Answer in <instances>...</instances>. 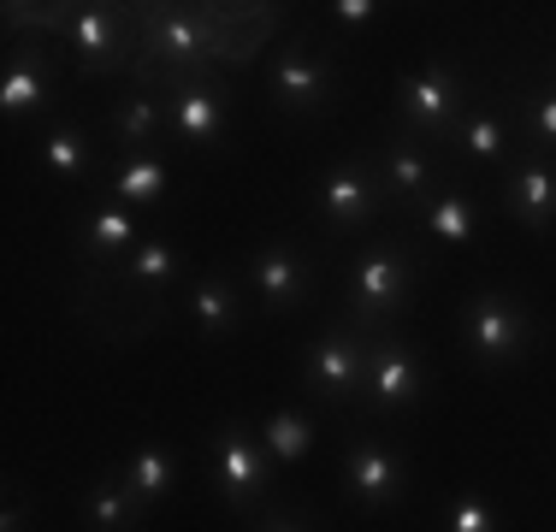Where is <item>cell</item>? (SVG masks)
I'll use <instances>...</instances> for the list:
<instances>
[{"label":"cell","instance_id":"22","mask_svg":"<svg viewBox=\"0 0 556 532\" xmlns=\"http://www.w3.org/2000/svg\"><path fill=\"white\" fill-rule=\"evenodd\" d=\"M36 166H42L48 178H60V183H84L89 172H96V130L77 125V118L48 125L42 142H36Z\"/></svg>","mask_w":556,"mask_h":532},{"label":"cell","instance_id":"2","mask_svg":"<svg viewBox=\"0 0 556 532\" xmlns=\"http://www.w3.org/2000/svg\"><path fill=\"white\" fill-rule=\"evenodd\" d=\"M267 96L285 118L296 125H314V118H332L343 101V72L326 48L308 42V30L285 36V48L273 53V72H267Z\"/></svg>","mask_w":556,"mask_h":532},{"label":"cell","instance_id":"24","mask_svg":"<svg viewBox=\"0 0 556 532\" xmlns=\"http://www.w3.org/2000/svg\"><path fill=\"white\" fill-rule=\"evenodd\" d=\"M166 190H172V166H166L161 154H125L113 166V178H108L113 202H125V207H137V213L166 207Z\"/></svg>","mask_w":556,"mask_h":532},{"label":"cell","instance_id":"11","mask_svg":"<svg viewBox=\"0 0 556 532\" xmlns=\"http://www.w3.org/2000/svg\"><path fill=\"white\" fill-rule=\"evenodd\" d=\"M374 172H379V190H386V202L403 207V213H420L432 195L444 190L432 149H427V142H420L408 125H396V118L386 125V142H379V154H374Z\"/></svg>","mask_w":556,"mask_h":532},{"label":"cell","instance_id":"18","mask_svg":"<svg viewBox=\"0 0 556 532\" xmlns=\"http://www.w3.org/2000/svg\"><path fill=\"white\" fill-rule=\"evenodd\" d=\"M108 137H113L118 160L161 149V137H166V101H161V89H130V96H118L108 106Z\"/></svg>","mask_w":556,"mask_h":532},{"label":"cell","instance_id":"12","mask_svg":"<svg viewBox=\"0 0 556 532\" xmlns=\"http://www.w3.org/2000/svg\"><path fill=\"white\" fill-rule=\"evenodd\" d=\"M427 396V362L408 350L396 331H379L367 338V379H362V403L379 408V415H403Z\"/></svg>","mask_w":556,"mask_h":532},{"label":"cell","instance_id":"15","mask_svg":"<svg viewBox=\"0 0 556 532\" xmlns=\"http://www.w3.org/2000/svg\"><path fill=\"white\" fill-rule=\"evenodd\" d=\"M101 278H108L113 290H125V296H161V290H172L184 278V249L172 243L166 231H149L125 261L108 266Z\"/></svg>","mask_w":556,"mask_h":532},{"label":"cell","instance_id":"14","mask_svg":"<svg viewBox=\"0 0 556 532\" xmlns=\"http://www.w3.org/2000/svg\"><path fill=\"white\" fill-rule=\"evenodd\" d=\"M343 491L355 509H396L408 491V468L386 438H350L343 449Z\"/></svg>","mask_w":556,"mask_h":532},{"label":"cell","instance_id":"7","mask_svg":"<svg viewBox=\"0 0 556 532\" xmlns=\"http://www.w3.org/2000/svg\"><path fill=\"white\" fill-rule=\"evenodd\" d=\"M462 343H468V355L480 367L521 362L527 343H533V319H527L521 296H509V290H480V296L468 302V314H462Z\"/></svg>","mask_w":556,"mask_h":532},{"label":"cell","instance_id":"23","mask_svg":"<svg viewBox=\"0 0 556 532\" xmlns=\"http://www.w3.org/2000/svg\"><path fill=\"white\" fill-rule=\"evenodd\" d=\"M255 432H261V449H267L273 468H296V461H308L314 444H320V420L296 403H278Z\"/></svg>","mask_w":556,"mask_h":532},{"label":"cell","instance_id":"16","mask_svg":"<svg viewBox=\"0 0 556 532\" xmlns=\"http://www.w3.org/2000/svg\"><path fill=\"white\" fill-rule=\"evenodd\" d=\"M72 237H77V249H84V255L96 261L101 273H108V266L125 261L149 231H142L137 207H125V202H113V195H108V202H96V207L84 213V219H77V231H72Z\"/></svg>","mask_w":556,"mask_h":532},{"label":"cell","instance_id":"29","mask_svg":"<svg viewBox=\"0 0 556 532\" xmlns=\"http://www.w3.org/2000/svg\"><path fill=\"white\" fill-rule=\"evenodd\" d=\"M326 18L343 24V30H367V24L379 18V0H332V7H326Z\"/></svg>","mask_w":556,"mask_h":532},{"label":"cell","instance_id":"19","mask_svg":"<svg viewBox=\"0 0 556 532\" xmlns=\"http://www.w3.org/2000/svg\"><path fill=\"white\" fill-rule=\"evenodd\" d=\"M509 142H515L509 113H503L497 101H473L468 113H462L456 137H450V160H462V166H497V160L509 154Z\"/></svg>","mask_w":556,"mask_h":532},{"label":"cell","instance_id":"25","mask_svg":"<svg viewBox=\"0 0 556 532\" xmlns=\"http://www.w3.org/2000/svg\"><path fill=\"white\" fill-rule=\"evenodd\" d=\"M118 473H125V485H130V497L142 503V509H161V503L178 491V456H172L166 444H137L125 461H118Z\"/></svg>","mask_w":556,"mask_h":532},{"label":"cell","instance_id":"26","mask_svg":"<svg viewBox=\"0 0 556 532\" xmlns=\"http://www.w3.org/2000/svg\"><path fill=\"white\" fill-rule=\"evenodd\" d=\"M420 219H427V237L444 249H468L473 237H480V202H473V190H462V183H444V190L420 207Z\"/></svg>","mask_w":556,"mask_h":532},{"label":"cell","instance_id":"31","mask_svg":"<svg viewBox=\"0 0 556 532\" xmlns=\"http://www.w3.org/2000/svg\"><path fill=\"white\" fill-rule=\"evenodd\" d=\"M30 527V509H24V497H7V515H0V532H24Z\"/></svg>","mask_w":556,"mask_h":532},{"label":"cell","instance_id":"3","mask_svg":"<svg viewBox=\"0 0 556 532\" xmlns=\"http://www.w3.org/2000/svg\"><path fill=\"white\" fill-rule=\"evenodd\" d=\"M462 113H468V84L456 77L450 60H427L396 77V125H408L427 149L450 154V137H456Z\"/></svg>","mask_w":556,"mask_h":532},{"label":"cell","instance_id":"5","mask_svg":"<svg viewBox=\"0 0 556 532\" xmlns=\"http://www.w3.org/2000/svg\"><path fill=\"white\" fill-rule=\"evenodd\" d=\"M149 89H161V101H166V137L172 142H184V149H195V154L219 149L225 125H231V89L219 84V72L161 77V84H149Z\"/></svg>","mask_w":556,"mask_h":532},{"label":"cell","instance_id":"10","mask_svg":"<svg viewBox=\"0 0 556 532\" xmlns=\"http://www.w3.org/2000/svg\"><path fill=\"white\" fill-rule=\"evenodd\" d=\"M65 48H72L77 72L84 77H113V72H130V12L125 7H65Z\"/></svg>","mask_w":556,"mask_h":532},{"label":"cell","instance_id":"30","mask_svg":"<svg viewBox=\"0 0 556 532\" xmlns=\"http://www.w3.org/2000/svg\"><path fill=\"white\" fill-rule=\"evenodd\" d=\"M255 532H314V527H308V515H302V509H278V503H273V509L255 515Z\"/></svg>","mask_w":556,"mask_h":532},{"label":"cell","instance_id":"1","mask_svg":"<svg viewBox=\"0 0 556 532\" xmlns=\"http://www.w3.org/2000/svg\"><path fill=\"white\" fill-rule=\"evenodd\" d=\"M343 319H350L362 338H379V331H396V314L415 296V261H408V243H367L350 266V290H343Z\"/></svg>","mask_w":556,"mask_h":532},{"label":"cell","instance_id":"21","mask_svg":"<svg viewBox=\"0 0 556 532\" xmlns=\"http://www.w3.org/2000/svg\"><path fill=\"white\" fill-rule=\"evenodd\" d=\"M184 308H190L195 331H202L207 343H219V338H231V331L243 326V290H237L225 273H195Z\"/></svg>","mask_w":556,"mask_h":532},{"label":"cell","instance_id":"17","mask_svg":"<svg viewBox=\"0 0 556 532\" xmlns=\"http://www.w3.org/2000/svg\"><path fill=\"white\" fill-rule=\"evenodd\" d=\"M503 207L509 219H521L527 231H545L556 225V160L521 154L509 172H503Z\"/></svg>","mask_w":556,"mask_h":532},{"label":"cell","instance_id":"13","mask_svg":"<svg viewBox=\"0 0 556 532\" xmlns=\"http://www.w3.org/2000/svg\"><path fill=\"white\" fill-rule=\"evenodd\" d=\"M314 290V266L302 255L290 237H267V243H255V255H249V296L261 302L267 314H290L302 308Z\"/></svg>","mask_w":556,"mask_h":532},{"label":"cell","instance_id":"9","mask_svg":"<svg viewBox=\"0 0 556 532\" xmlns=\"http://www.w3.org/2000/svg\"><path fill=\"white\" fill-rule=\"evenodd\" d=\"M60 96V60L42 36H12L7 42V65H0V118L24 125L42 118Z\"/></svg>","mask_w":556,"mask_h":532},{"label":"cell","instance_id":"27","mask_svg":"<svg viewBox=\"0 0 556 532\" xmlns=\"http://www.w3.org/2000/svg\"><path fill=\"white\" fill-rule=\"evenodd\" d=\"M515 113H521V125H527V142H533V154H539V160L556 154V84L527 89Z\"/></svg>","mask_w":556,"mask_h":532},{"label":"cell","instance_id":"20","mask_svg":"<svg viewBox=\"0 0 556 532\" xmlns=\"http://www.w3.org/2000/svg\"><path fill=\"white\" fill-rule=\"evenodd\" d=\"M142 521H149V509L130 497L118 461H113V468H101V473L84 485V527H89V532H142Z\"/></svg>","mask_w":556,"mask_h":532},{"label":"cell","instance_id":"4","mask_svg":"<svg viewBox=\"0 0 556 532\" xmlns=\"http://www.w3.org/2000/svg\"><path fill=\"white\" fill-rule=\"evenodd\" d=\"M267 479H273V461H267V449H261V432L249 420L225 415L214 426V491H219V503L231 515H243V521H255L267 491H273Z\"/></svg>","mask_w":556,"mask_h":532},{"label":"cell","instance_id":"8","mask_svg":"<svg viewBox=\"0 0 556 532\" xmlns=\"http://www.w3.org/2000/svg\"><path fill=\"white\" fill-rule=\"evenodd\" d=\"M386 207L391 202H386V190H379V172H374V160H362V154L332 160V166L320 172V183H314V213H320L338 237L367 231Z\"/></svg>","mask_w":556,"mask_h":532},{"label":"cell","instance_id":"6","mask_svg":"<svg viewBox=\"0 0 556 532\" xmlns=\"http://www.w3.org/2000/svg\"><path fill=\"white\" fill-rule=\"evenodd\" d=\"M362 379H367V338L350 319H332V326L308 343V355H302V391H308L314 403L343 408V403L362 396Z\"/></svg>","mask_w":556,"mask_h":532},{"label":"cell","instance_id":"28","mask_svg":"<svg viewBox=\"0 0 556 532\" xmlns=\"http://www.w3.org/2000/svg\"><path fill=\"white\" fill-rule=\"evenodd\" d=\"M444 532H497V509L485 503V491H462V497H450Z\"/></svg>","mask_w":556,"mask_h":532}]
</instances>
